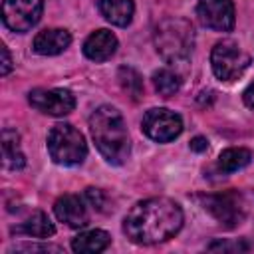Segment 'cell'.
<instances>
[{
  "instance_id": "obj_1",
  "label": "cell",
  "mask_w": 254,
  "mask_h": 254,
  "mask_svg": "<svg viewBox=\"0 0 254 254\" xmlns=\"http://www.w3.org/2000/svg\"><path fill=\"white\" fill-rule=\"evenodd\" d=\"M181 206L167 196L139 200L123 218V232L135 244H159L173 238L183 226Z\"/></svg>"
},
{
  "instance_id": "obj_2",
  "label": "cell",
  "mask_w": 254,
  "mask_h": 254,
  "mask_svg": "<svg viewBox=\"0 0 254 254\" xmlns=\"http://www.w3.org/2000/svg\"><path fill=\"white\" fill-rule=\"evenodd\" d=\"M89 131L101 157L111 165H123L129 159L131 143L123 115L111 107L101 105L89 117Z\"/></svg>"
},
{
  "instance_id": "obj_3",
  "label": "cell",
  "mask_w": 254,
  "mask_h": 254,
  "mask_svg": "<svg viewBox=\"0 0 254 254\" xmlns=\"http://www.w3.org/2000/svg\"><path fill=\"white\" fill-rule=\"evenodd\" d=\"M155 48L159 56L169 64H179L190 58L194 48L192 24L185 18H165L155 28Z\"/></svg>"
},
{
  "instance_id": "obj_4",
  "label": "cell",
  "mask_w": 254,
  "mask_h": 254,
  "mask_svg": "<svg viewBox=\"0 0 254 254\" xmlns=\"http://www.w3.org/2000/svg\"><path fill=\"white\" fill-rule=\"evenodd\" d=\"M48 151L54 163L64 167L81 165L87 157L85 137L69 123H58L48 133Z\"/></svg>"
},
{
  "instance_id": "obj_5",
  "label": "cell",
  "mask_w": 254,
  "mask_h": 254,
  "mask_svg": "<svg viewBox=\"0 0 254 254\" xmlns=\"http://www.w3.org/2000/svg\"><path fill=\"white\" fill-rule=\"evenodd\" d=\"M210 65L220 81L238 79L250 65V56L232 40H222L214 44L210 52Z\"/></svg>"
},
{
  "instance_id": "obj_6",
  "label": "cell",
  "mask_w": 254,
  "mask_h": 254,
  "mask_svg": "<svg viewBox=\"0 0 254 254\" xmlns=\"http://www.w3.org/2000/svg\"><path fill=\"white\" fill-rule=\"evenodd\" d=\"M141 129L149 139L157 143H169L183 133V119L179 113L167 107H153L143 115Z\"/></svg>"
},
{
  "instance_id": "obj_7",
  "label": "cell",
  "mask_w": 254,
  "mask_h": 254,
  "mask_svg": "<svg viewBox=\"0 0 254 254\" xmlns=\"http://www.w3.org/2000/svg\"><path fill=\"white\" fill-rule=\"evenodd\" d=\"M200 202H202V208L226 228H234L244 220V206H242L240 194L234 190L204 194L200 196Z\"/></svg>"
},
{
  "instance_id": "obj_8",
  "label": "cell",
  "mask_w": 254,
  "mask_h": 254,
  "mask_svg": "<svg viewBox=\"0 0 254 254\" xmlns=\"http://www.w3.org/2000/svg\"><path fill=\"white\" fill-rule=\"evenodd\" d=\"M44 12V0H4L2 22L12 32L32 30Z\"/></svg>"
},
{
  "instance_id": "obj_9",
  "label": "cell",
  "mask_w": 254,
  "mask_h": 254,
  "mask_svg": "<svg viewBox=\"0 0 254 254\" xmlns=\"http://www.w3.org/2000/svg\"><path fill=\"white\" fill-rule=\"evenodd\" d=\"M28 101L34 109H38L40 113L52 115V117H64L67 113L73 111L75 107V97L69 89L64 87H54V89H46V87H38L32 89L28 93Z\"/></svg>"
},
{
  "instance_id": "obj_10",
  "label": "cell",
  "mask_w": 254,
  "mask_h": 254,
  "mask_svg": "<svg viewBox=\"0 0 254 254\" xmlns=\"http://www.w3.org/2000/svg\"><path fill=\"white\" fill-rule=\"evenodd\" d=\"M196 14L200 22L216 32H230L234 28V4L232 0H198Z\"/></svg>"
},
{
  "instance_id": "obj_11",
  "label": "cell",
  "mask_w": 254,
  "mask_h": 254,
  "mask_svg": "<svg viewBox=\"0 0 254 254\" xmlns=\"http://www.w3.org/2000/svg\"><path fill=\"white\" fill-rule=\"evenodd\" d=\"M54 212L58 216L60 222H65L71 228H81L89 222V214L87 208L83 204V200L77 194H64L56 200L54 204Z\"/></svg>"
},
{
  "instance_id": "obj_12",
  "label": "cell",
  "mask_w": 254,
  "mask_h": 254,
  "mask_svg": "<svg viewBox=\"0 0 254 254\" xmlns=\"http://www.w3.org/2000/svg\"><path fill=\"white\" fill-rule=\"evenodd\" d=\"M71 44V34L64 28H46L34 38V52L40 56H58Z\"/></svg>"
},
{
  "instance_id": "obj_13",
  "label": "cell",
  "mask_w": 254,
  "mask_h": 254,
  "mask_svg": "<svg viewBox=\"0 0 254 254\" xmlns=\"http://www.w3.org/2000/svg\"><path fill=\"white\" fill-rule=\"evenodd\" d=\"M117 52V38L109 30H95L83 42V54L91 62H105Z\"/></svg>"
},
{
  "instance_id": "obj_14",
  "label": "cell",
  "mask_w": 254,
  "mask_h": 254,
  "mask_svg": "<svg viewBox=\"0 0 254 254\" xmlns=\"http://www.w3.org/2000/svg\"><path fill=\"white\" fill-rule=\"evenodd\" d=\"M12 232H14V234H26V236H32V238H50V236H54L56 226H54V222L48 218L46 212L34 210V212L28 214L18 226H14Z\"/></svg>"
},
{
  "instance_id": "obj_15",
  "label": "cell",
  "mask_w": 254,
  "mask_h": 254,
  "mask_svg": "<svg viewBox=\"0 0 254 254\" xmlns=\"http://www.w3.org/2000/svg\"><path fill=\"white\" fill-rule=\"evenodd\" d=\"M101 16L113 26H127L133 20V0H97Z\"/></svg>"
},
{
  "instance_id": "obj_16",
  "label": "cell",
  "mask_w": 254,
  "mask_h": 254,
  "mask_svg": "<svg viewBox=\"0 0 254 254\" xmlns=\"http://www.w3.org/2000/svg\"><path fill=\"white\" fill-rule=\"evenodd\" d=\"M111 236L105 230L93 228V230H85L79 232L73 240H71V250L79 252V254H93V252H101L109 246Z\"/></svg>"
},
{
  "instance_id": "obj_17",
  "label": "cell",
  "mask_w": 254,
  "mask_h": 254,
  "mask_svg": "<svg viewBox=\"0 0 254 254\" xmlns=\"http://www.w3.org/2000/svg\"><path fill=\"white\" fill-rule=\"evenodd\" d=\"M2 159H4V167L10 171H18L26 165V157L20 151V137L12 129L2 131Z\"/></svg>"
},
{
  "instance_id": "obj_18",
  "label": "cell",
  "mask_w": 254,
  "mask_h": 254,
  "mask_svg": "<svg viewBox=\"0 0 254 254\" xmlns=\"http://www.w3.org/2000/svg\"><path fill=\"white\" fill-rule=\"evenodd\" d=\"M252 161V153L244 147H228L218 157V169L222 173H234L244 169Z\"/></svg>"
},
{
  "instance_id": "obj_19",
  "label": "cell",
  "mask_w": 254,
  "mask_h": 254,
  "mask_svg": "<svg viewBox=\"0 0 254 254\" xmlns=\"http://www.w3.org/2000/svg\"><path fill=\"white\" fill-rule=\"evenodd\" d=\"M117 79H119L123 91H125L133 101H139V99H141V95H143V77L139 75L137 69L123 65V67H119Z\"/></svg>"
},
{
  "instance_id": "obj_20",
  "label": "cell",
  "mask_w": 254,
  "mask_h": 254,
  "mask_svg": "<svg viewBox=\"0 0 254 254\" xmlns=\"http://www.w3.org/2000/svg\"><path fill=\"white\" fill-rule=\"evenodd\" d=\"M153 85H155L159 95L171 97V95H175L181 89V77H179V73L163 67V69L153 73Z\"/></svg>"
},
{
  "instance_id": "obj_21",
  "label": "cell",
  "mask_w": 254,
  "mask_h": 254,
  "mask_svg": "<svg viewBox=\"0 0 254 254\" xmlns=\"http://www.w3.org/2000/svg\"><path fill=\"white\" fill-rule=\"evenodd\" d=\"M14 252H62L60 246H50V244H18L12 248Z\"/></svg>"
},
{
  "instance_id": "obj_22",
  "label": "cell",
  "mask_w": 254,
  "mask_h": 254,
  "mask_svg": "<svg viewBox=\"0 0 254 254\" xmlns=\"http://www.w3.org/2000/svg\"><path fill=\"white\" fill-rule=\"evenodd\" d=\"M85 196H87V200H89L93 206H97L99 210H103V204H105V194H103L99 189H87V190H85Z\"/></svg>"
},
{
  "instance_id": "obj_23",
  "label": "cell",
  "mask_w": 254,
  "mask_h": 254,
  "mask_svg": "<svg viewBox=\"0 0 254 254\" xmlns=\"http://www.w3.org/2000/svg\"><path fill=\"white\" fill-rule=\"evenodd\" d=\"M208 250H248V244L242 242H212L208 246Z\"/></svg>"
},
{
  "instance_id": "obj_24",
  "label": "cell",
  "mask_w": 254,
  "mask_h": 254,
  "mask_svg": "<svg viewBox=\"0 0 254 254\" xmlns=\"http://www.w3.org/2000/svg\"><path fill=\"white\" fill-rule=\"evenodd\" d=\"M10 69H12V58H10L8 48L2 46V69H0V73H2V75H8Z\"/></svg>"
},
{
  "instance_id": "obj_25",
  "label": "cell",
  "mask_w": 254,
  "mask_h": 254,
  "mask_svg": "<svg viewBox=\"0 0 254 254\" xmlns=\"http://www.w3.org/2000/svg\"><path fill=\"white\" fill-rule=\"evenodd\" d=\"M190 149L196 151V153H202V151L208 149V141H206L204 137H194V139L190 141Z\"/></svg>"
},
{
  "instance_id": "obj_26",
  "label": "cell",
  "mask_w": 254,
  "mask_h": 254,
  "mask_svg": "<svg viewBox=\"0 0 254 254\" xmlns=\"http://www.w3.org/2000/svg\"><path fill=\"white\" fill-rule=\"evenodd\" d=\"M244 103H246L250 109H254V81L244 89Z\"/></svg>"
}]
</instances>
